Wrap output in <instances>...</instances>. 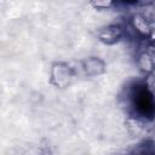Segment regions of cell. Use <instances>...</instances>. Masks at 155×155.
Wrapping results in <instances>:
<instances>
[{
  "label": "cell",
  "mask_w": 155,
  "mask_h": 155,
  "mask_svg": "<svg viewBox=\"0 0 155 155\" xmlns=\"http://www.w3.org/2000/svg\"><path fill=\"white\" fill-rule=\"evenodd\" d=\"M88 2L93 8L98 11H105V10L108 11L111 7H114L115 4L114 0H88Z\"/></svg>",
  "instance_id": "obj_4"
},
{
  "label": "cell",
  "mask_w": 155,
  "mask_h": 155,
  "mask_svg": "<svg viewBox=\"0 0 155 155\" xmlns=\"http://www.w3.org/2000/svg\"><path fill=\"white\" fill-rule=\"evenodd\" d=\"M124 34H125V30L121 24L110 23L99 28V30L97 31V39L104 45L113 46L122 40Z\"/></svg>",
  "instance_id": "obj_3"
},
{
  "label": "cell",
  "mask_w": 155,
  "mask_h": 155,
  "mask_svg": "<svg viewBox=\"0 0 155 155\" xmlns=\"http://www.w3.org/2000/svg\"><path fill=\"white\" fill-rule=\"evenodd\" d=\"M80 67L85 76L87 78H98L105 74L107 63L99 56H88L80 61Z\"/></svg>",
  "instance_id": "obj_2"
},
{
  "label": "cell",
  "mask_w": 155,
  "mask_h": 155,
  "mask_svg": "<svg viewBox=\"0 0 155 155\" xmlns=\"http://www.w3.org/2000/svg\"><path fill=\"white\" fill-rule=\"evenodd\" d=\"M75 78H76V71L68 62L56 61L51 64L48 82L54 88H58V90L68 88L73 84Z\"/></svg>",
  "instance_id": "obj_1"
}]
</instances>
